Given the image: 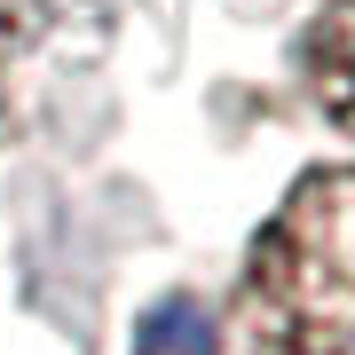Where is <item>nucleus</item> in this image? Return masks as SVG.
<instances>
[{"label":"nucleus","instance_id":"1","mask_svg":"<svg viewBox=\"0 0 355 355\" xmlns=\"http://www.w3.org/2000/svg\"><path fill=\"white\" fill-rule=\"evenodd\" d=\"M245 355H355V166L308 174L261 229L237 300Z\"/></svg>","mask_w":355,"mask_h":355},{"label":"nucleus","instance_id":"2","mask_svg":"<svg viewBox=\"0 0 355 355\" xmlns=\"http://www.w3.org/2000/svg\"><path fill=\"white\" fill-rule=\"evenodd\" d=\"M308 95H316V111L355 142V0H324L316 24H308Z\"/></svg>","mask_w":355,"mask_h":355}]
</instances>
